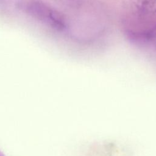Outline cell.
<instances>
[{"instance_id":"7a4b0ae2","label":"cell","mask_w":156,"mask_h":156,"mask_svg":"<svg viewBox=\"0 0 156 156\" xmlns=\"http://www.w3.org/2000/svg\"><path fill=\"white\" fill-rule=\"evenodd\" d=\"M71 9L81 13H85L93 8L94 2L91 0H60Z\"/></svg>"},{"instance_id":"3957f363","label":"cell","mask_w":156,"mask_h":156,"mask_svg":"<svg viewBox=\"0 0 156 156\" xmlns=\"http://www.w3.org/2000/svg\"><path fill=\"white\" fill-rule=\"evenodd\" d=\"M0 156H4V155H3V154L0 152Z\"/></svg>"},{"instance_id":"6da1fadb","label":"cell","mask_w":156,"mask_h":156,"mask_svg":"<svg viewBox=\"0 0 156 156\" xmlns=\"http://www.w3.org/2000/svg\"><path fill=\"white\" fill-rule=\"evenodd\" d=\"M23 8L24 10L36 20L48 27L59 32H66L69 30V22L61 12L38 1H28Z\"/></svg>"}]
</instances>
